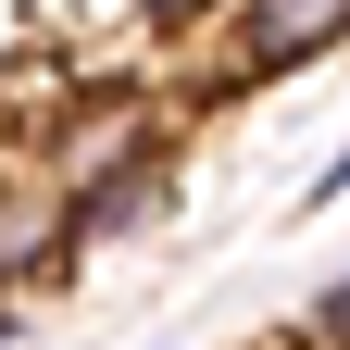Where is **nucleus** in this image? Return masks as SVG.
I'll return each mask as SVG.
<instances>
[{
    "instance_id": "nucleus-1",
    "label": "nucleus",
    "mask_w": 350,
    "mask_h": 350,
    "mask_svg": "<svg viewBox=\"0 0 350 350\" xmlns=\"http://www.w3.org/2000/svg\"><path fill=\"white\" fill-rule=\"evenodd\" d=\"M213 25H226L213 75H300L313 51L350 38V0H213Z\"/></svg>"
},
{
    "instance_id": "nucleus-2",
    "label": "nucleus",
    "mask_w": 350,
    "mask_h": 350,
    "mask_svg": "<svg viewBox=\"0 0 350 350\" xmlns=\"http://www.w3.org/2000/svg\"><path fill=\"white\" fill-rule=\"evenodd\" d=\"M63 262H75V188L38 150H0V288L63 275Z\"/></svg>"
},
{
    "instance_id": "nucleus-3",
    "label": "nucleus",
    "mask_w": 350,
    "mask_h": 350,
    "mask_svg": "<svg viewBox=\"0 0 350 350\" xmlns=\"http://www.w3.org/2000/svg\"><path fill=\"white\" fill-rule=\"evenodd\" d=\"M175 213V138H150V150H125V163H100L75 188V262L88 250H125V238H150Z\"/></svg>"
},
{
    "instance_id": "nucleus-4",
    "label": "nucleus",
    "mask_w": 350,
    "mask_h": 350,
    "mask_svg": "<svg viewBox=\"0 0 350 350\" xmlns=\"http://www.w3.org/2000/svg\"><path fill=\"white\" fill-rule=\"evenodd\" d=\"M300 338H313V350H350V275H338V288L313 300V325H300Z\"/></svg>"
},
{
    "instance_id": "nucleus-5",
    "label": "nucleus",
    "mask_w": 350,
    "mask_h": 350,
    "mask_svg": "<svg viewBox=\"0 0 350 350\" xmlns=\"http://www.w3.org/2000/svg\"><path fill=\"white\" fill-rule=\"evenodd\" d=\"M338 188H350V138L325 150V175H313V200H338Z\"/></svg>"
},
{
    "instance_id": "nucleus-6",
    "label": "nucleus",
    "mask_w": 350,
    "mask_h": 350,
    "mask_svg": "<svg viewBox=\"0 0 350 350\" xmlns=\"http://www.w3.org/2000/svg\"><path fill=\"white\" fill-rule=\"evenodd\" d=\"M13 338H25V313H13V288H0V350H13Z\"/></svg>"
}]
</instances>
